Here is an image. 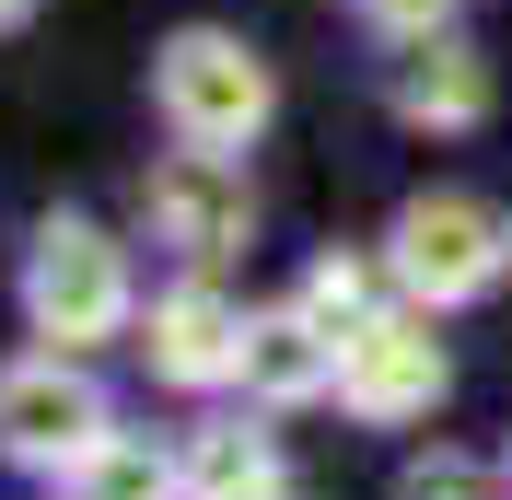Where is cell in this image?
<instances>
[{
    "mask_svg": "<svg viewBox=\"0 0 512 500\" xmlns=\"http://www.w3.org/2000/svg\"><path fill=\"white\" fill-rule=\"evenodd\" d=\"M384 268L408 280V303H478L489 280L512 268V233L478 210V198H408L396 210V245H384Z\"/></svg>",
    "mask_w": 512,
    "mask_h": 500,
    "instance_id": "3957f363",
    "label": "cell"
},
{
    "mask_svg": "<svg viewBox=\"0 0 512 500\" xmlns=\"http://www.w3.org/2000/svg\"><path fill=\"white\" fill-rule=\"evenodd\" d=\"M187 500H280V442L245 431V419H222V431H198L187 442Z\"/></svg>",
    "mask_w": 512,
    "mask_h": 500,
    "instance_id": "30bf717a",
    "label": "cell"
},
{
    "mask_svg": "<svg viewBox=\"0 0 512 500\" xmlns=\"http://www.w3.org/2000/svg\"><path fill=\"white\" fill-rule=\"evenodd\" d=\"M152 105H163L175 140H198V152H245L280 94H268V59H256L245 35L187 24V35H163V59H152Z\"/></svg>",
    "mask_w": 512,
    "mask_h": 500,
    "instance_id": "6da1fadb",
    "label": "cell"
},
{
    "mask_svg": "<svg viewBox=\"0 0 512 500\" xmlns=\"http://www.w3.org/2000/svg\"><path fill=\"white\" fill-rule=\"evenodd\" d=\"M396 500H489V477L466 466V454H419V466L396 477Z\"/></svg>",
    "mask_w": 512,
    "mask_h": 500,
    "instance_id": "4fadbf2b",
    "label": "cell"
},
{
    "mask_svg": "<svg viewBox=\"0 0 512 500\" xmlns=\"http://www.w3.org/2000/svg\"><path fill=\"white\" fill-rule=\"evenodd\" d=\"M396 117H408V128H478V117H489V70H478V47L431 35V47H419V70L396 82Z\"/></svg>",
    "mask_w": 512,
    "mask_h": 500,
    "instance_id": "9c48e42d",
    "label": "cell"
},
{
    "mask_svg": "<svg viewBox=\"0 0 512 500\" xmlns=\"http://www.w3.org/2000/svg\"><path fill=\"white\" fill-rule=\"evenodd\" d=\"M70 477H82V500H187V477L163 466L152 442H117V431H105V442H94V454H82Z\"/></svg>",
    "mask_w": 512,
    "mask_h": 500,
    "instance_id": "8fae6325",
    "label": "cell"
},
{
    "mask_svg": "<svg viewBox=\"0 0 512 500\" xmlns=\"http://www.w3.org/2000/svg\"><path fill=\"white\" fill-rule=\"evenodd\" d=\"M94 442H105V396L70 349H35L0 373V454L12 466H82Z\"/></svg>",
    "mask_w": 512,
    "mask_h": 500,
    "instance_id": "277c9868",
    "label": "cell"
},
{
    "mask_svg": "<svg viewBox=\"0 0 512 500\" xmlns=\"http://www.w3.org/2000/svg\"><path fill=\"white\" fill-rule=\"evenodd\" d=\"M35 24V0H0V35H24Z\"/></svg>",
    "mask_w": 512,
    "mask_h": 500,
    "instance_id": "9a60e30c",
    "label": "cell"
},
{
    "mask_svg": "<svg viewBox=\"0 0 512 500\" xmlns=\"http://www.w3.org/2000/svg\"><path fill=\"white\" fill-rule=\"evenodd\" d=\"M140 221H152V245H175V256H233L245 245V175H233V152H163L152 175H140Z\"/></svg>",
    "mask_w": 512,
    "mask_h": 500,
    "instance_id": "8992f818",
    "label": "cell"
},
{
    "mask_svg": "<svg viewBox=\"0 0 512 500\" xmlns=\"http://www.w3.org/2000/svg\"><path fill=\"white\" fill-rule=\"evenodd\" d=\"M140 349H152L163 384H222V373H245V314H233L210 280H187V291L152 303V338Z\"/></svg>",
    "mask_w": 512,
    "mask_h": 500,
    "instance_id": "52a82bcc",
    "label": "cell"
},
{
    "mask_svg": "<svg viewBox=\"0 0 512 500\" xmlns=\"http://www.w3.org/2000/svg\"><path fill=\"white\" fill-rule=\"evenodd\" d=\"M303 314H315L326 338H350L361 314H373V268H350V256H326L315 280H303Z\"/></svg>",
    "mask_w": 512,
    "mask_h": 500,
    "instance_id": "7c38bea8",
    "label": "cell"
},
{
    "mask_svg": "<svg viewBox=\"0 0 512 500\" xmlns=\"http://www.w3.org/2000/svg\"><path fill=\"white\" fill-rule=\"evenodd\" d=\"M443 338H431V314H361L350 338H338V396L361 407V419H431L443 407Z\"/></svg>",
    "mask_w": 512,
    "mask_h": 500,
    "instance_id": "5b68a950",
    "label": "cell"
},
{
    "mask_svg": "<svg viewBox=\"0 0 512 500\" xmlns=\"http://www.w3.org/2000/svg\"><path fill=\"white\" fill-rule=\"evenodd\" d=\"M24 314H35V338L47 349H94L128 326V256L105 245L94 221H47L24 256Z\"/></svg>",
    "mask_w": 512,
    "mask_h": 500,
    "instance_id": "7a4b0ae2",
    "label": "cell"
},
{
    "mask_svg": "<svg viewBox=\"0 0 512 500\" xmlns=\"http://www.w3.org/2000/svg\"><path fill=\"white\" fill-rule=\"evenodd\" d=\"M245 384H256L268 407L326 396V384H338V338H326L303 303H291V314H245Z\"/></svg>",
    "mask_w": 512,
    "mask_h": 500,
    "instance_id": "ba28073f",
    "label": "cell"
},
{
    "mask_svg": "<svg viewBox=\"0 0 512 500\" xmlns=\"http://www.w3.org/2000/svg\"><path fill=\"white\" fill-rule=\"evenodd\" d=\"M373 24H396V35H431V24H443V0H373Z\"/></svg>",
    "mask_w": 512,
    "mask_h": 500,
    "instance_id": "5bb4252c",
    "label": "cell"
}]
</instances>
